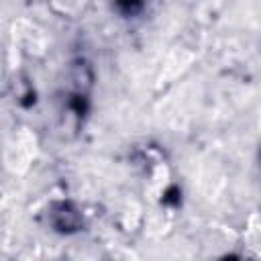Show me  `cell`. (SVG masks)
<instances>
[{
    "instance_id": "cell-1",
    "label": "cell",
    "mask_w": 261,
    "mask_h": 261,
    "mask_svg": "<svg viewBox=\"0 0 261 261\" xmlns=\"http://www.w3.org/2000/svg\"><path fill=\"white\" fill-rule=\"evenodd\" d=\"M51 216H53V226L57 230L69 232V230H77V226H80V214L69 204H57V208L51 212Z\"/></svg>"
},
{
    "instance_id": "cell-2",
    "label": "cell",
    "mask_w": 261,
    "mask_h": 261,
    "mask_svg": "<svg viewBox=\"0 0 261 261\" xmlns=\"http://www.w3.org/2000/svg\"><path fill=\"white\" fill-rule=\"evenodd\" d=\"M145 2L143 0H116V10L124 16H133V14H139L143 10Z\"/></svg>"
}]
</instances>
